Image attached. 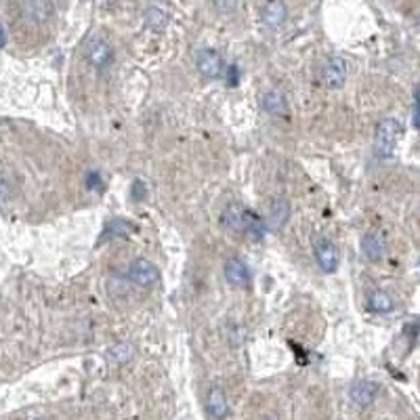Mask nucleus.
<instances>
[{
  "instance_id": "f257e3e1",
  "label": "nucleus",
  "mask_w": 420,
  "mask_h": 420,
  "mask_svg": "<svg viewBox=\"0 0 420 420\" xmlns=\"http://www.w3.org/2000/svg\"><path fill=\"white\" fill-rule=\"evenodd\" d=\"M221 223L225 230L233 231V233H250L257 240H261L267 230V225L255 212L246 210L242 204H230L221 215Z\"/></svg>"
},
{
  "instance_id": "f03ea898",
  "label": "nucleus",
  "mask_w": 420,
  "mask_h": 420,
  "mask_svg": "<svg viewBox=\"0 0 420 420\" xmlns=\"http://www.w3.org/2000/svg\"><path fill=\"white\" fill-rule=\"evenodd\" d=\"M404 128L397 118H382L374 133V152L379 158H389L395 152V145L401 137Z\"/></svg>"
},
{
  "instance_id": "7ed1b4c3",
  "label": "nucleus",
  "mask_w": 420,
  "mask_h": 420,
  "mask_svg": "<svg viewBox=\"0 0 420 420\" xmlns=\"http://www.w3.org/2000/svg\"><path fill=\"white\" fill-rule=\"evenodd\" d=\"M86 59L97 68V70H108L114 63V48L103 36H91L84 44Z\"/></svg>"
},
{
  "instance_id": "20e7f679",
  "label": "nucleus",
  "mask_w": 420,
  "mask_h": 420,
  "mask_svg": "<svg viewBox=\"0 0 420 420\" xmlns=\"http://www.w3.org/2000/svg\"><path fill=\"white\" fill-rule=\"evenodd\" d=\"M313 255L315 263L324 273H334L339 269V248L328 237L313 240Z\"/></svg>"
},
{
  "instance_id": "39448f33",
  "label": "nucleus",
  "mask_w": 420,
  "mask_h": 420,
  "mask_svg": "<svg viewBox=\"0 0 420 420\" xmlns=\"http://www.w3.org/2000/svg\"><path fill=\"white\" fill-rule=\"evenodd\" d=\"M128 277H130L133 284H137L141 288H148V286H152L160 280V271L148 259H135L130 263V269H128Z\"/></svg>"
},
{
  "instance_id": "423d86ee",
  "label": "nucleus",
  "mask_w": 420,
  "mask_h": 420,
  "mask_svg": "<svg viewBox=\"0 0 420 420\" xmlns=\"http://www.w3.org/2000/svg\"><path fill=\"white\" fill-rule=\"evenodd\" d=\"M347 80V61L343 57H330L326 59L322 68V82L326 88H341Z\"/></svg>"
},
{
  "instance_id": "0eeeda50",
  "label": "nucleus",
  "mask_w": 420,
  "mask_h": 420,
  "mask_svg": "<svg viewBox=\"0 0 420 420\" xmlns=\"http://www.w3.org/2000/svg\"><path fill=\"white\" fill-rule=\"evenodd\" d=\"M195 68L202 76L219 78L223 72V59L215 48H200L195 53Z\"/></svg>"
},
{
  "instance_id": "6e6552de",
  "label": "nucleus",
  "mask_w": 420,
  "mask_h": 420,
  "mask_svg": "<svg viewBox=\"0 0 420 420\" xmlns=\"http://www.w3.org/2000/svg\"><path fill=\"white\" fill-rule=\"evenodd\" d=\"M21 9H24L26 19L36 24V26H44L46 21H51V17L55 13L51 0H24Z\"/></svg>"
},
{
  "instance_id": "1a4fd4ad",
  "label": "nucleus",
  "mask_w": 420,
  "mask_h": 420,
  "mask_svg": "<svg viewBox=\"0 0 420 420\" xmlns=\"http://www.w3.org/2000/svg\"><path fill=\"white\" fill-rule=\"evenodd\" d=\"M290 219V204L284 198H273L267 204V217H265V225L267 230L277 231L280 227L286 225V221Z\"/></svg>"
},
{
  "instance_id": "9d476101",
  "label": "nucleus",
  "mask_w": 420,
  "mask_h": 420,
  "mask_svg": "<svg viewBox=\"0 0 420 420\" xmlns=\"http://www.w3.org/2000/svg\"><path fill=\"white\" fill-rule=\"evenodd\" d=\"M206 412L212 420H223L227 419L230 414V404H227V397H225V391L221 386H212L208 393H206Z\"/></svg>"
},
{
  "instance_id": "9b49d317",
  "label": "nucleus",
  "mask_w": 420,
  "mask_h": 420,
  "mask_svg": "<svg viewBox=\"0 0 420 420\" xmlns=\"http://www.w3.org/2000/svg\"><path fill=\"white\" fill-rule=\"evenodd\" d=\"M223 273H225V280L235 288H246L250 284V269L237 257H231L225 261Z\"/></svg>"
},
{
  "instance_id": "f8f14e48",
  "label": "nucleus",
  "mask_w": 420,
  "mask_h": 420,
  "mask_svg": "<svg viewBox=\"0 0 420 420\" xmlns=\"http://www.w3.org/2000/svg\"><path fill=\"white\" fill-rule=\"evenodd\" d=\"M386 250V237L379 230L368 231L362 240V252L368 261H381Z\"/></svg>"
},
{
  "instance_id": "ddd939ff",
  "label": "nucleus",
  "mask_w": 420,
  "mask_h": 420,
  "mask_svg": "<svg viewBox=\"0 0 420 420\" xmlns=\"http://www.w3.org/2000/svg\"><path fill=\"white\" fill-rule=\"evenodd\" d=\"M286 15H288V9L282 0H269L261 11V21L269 30H277L286 21Z\"/></svg>"
},
{
  "instance_id": "4468645a",
  "label": "nucleus",
  "mask_w": 420,
  "mask_h": 420,
  "mask_svg": "<svg viewBox=\"0 0 420 420\" xmlns=\"http://www.w3.org/2000/svg\"><path fill=\"white\" fill-rule=\"evenodd\" d=\"M377 393H379V384L370 381L353 382V386L349 389V397H351V401H353V404H357V406H362V408L370 406V404L374 401Z\"/></svg>"
},
{
  "instance_id": "2eb2a0df",
  "label": "nucleus",
  "mask_w": 420,
  "mask_h": 420,
  "mask_svg": "<svg viewBox=\"0 0 420 420\" xmlns=\"http://www.w3.org/2000/svg\"><path fill=\"white\" fill-rule=\"evenodd\" d=\"M133 231H135V227H133L128 221H124V219H112V221H108V223H106V230L99 233V242H97V246H101V244H106V242H110V240L128 237Z\"/></svg>"
},
{
  "instance_id": "dca6fc26",
  "label": "nucleus",
  "mask_w": 420,
  "mask_h": 420,
  "mask_svg": "<svg viewBox=\"0 0 420 420\" xmlns=\"http://www.w3.org/2000/svg\"><path fill=\"white\" fill-rule=\"evenodd\" d=\"M261 106L269 116H286L288 114V101L280 91H267L261 97Z\"/></svg>"
},
{
  "instance_id": "f3484780",
  "label": "nucleus",
  "mask_w": 420,
  "mask_h": 420,
  "mask_svg": "<svg viewBox=\"0 0 420 420\" xmlns=\"http://www.w3.org/2000/svg\"><path fill=\"white\" fill-rule=\"evenodd\" d=\"M143 21L153 32H164L166 26H168V15L162 9H158V6H150L143 13Z\"/></svg>"
},
{
  "instance_id": "a211bd4d",
  "label": "nucleus",
  "mask_w": 420,
  "mask_h": 420,
  "mask_svg": "<svg viewBox=\"0 0 420 420\" xmlns=\"http://www.w3.org/2000/svg\"><path fill=\"white\" fill-rule=\"evenodd\" d=\"M106 357H108V362H112V364H126V362H130V359L135 357V347L130 343L112 344V347L106 351Z\"/></svg>"
},
{
  "instance_id": "6ab92c4d",
  "label": "nucleus",
  "mask_w": 420,
  "mask_h": 420,
  "mask_svg": "<svg viewBox=\"0 0 420 420\" xmlns=\"http://www.w3.org/2000/svg\"><path fill=\"white\" fill-rule=\"evenodd\" d=\"M368 309L372 311V313H391L395 305H393V299L386 294V292H382V290H372L370 292V297H368Z\"/></svg>"
},
{
  "instance_id": "aec40b11",
  "label": "nucleus",
  "mask_w": 420,
  "mask_h": 420,
  "mask_svg": "<svg viewBox=\"0 0 420 420\" xmlns=\"http://www.w3.org/2000/svg\"><path fill=\"white\" fill-rule=\"evenodd\" d=\"M84 185H86V190L101 191L103 190V179L97 170H88L86 177H84Z\"/></svg>"
},
{
  "instance_id": "412c9836",
  "label": "nucleus",
  "mask_w": 420,
  "mask_h": 420,
  "mask_svg": "<svg viewBox=\"0 0 420 420\" xmlns=\"http://www.w3.org/2000/svg\"><path fill=\"white\" fill-rule=\"evenodd\" d=\"M237 4H240V0H215L217 11H219V13H223V15H230V13H233V11L237 9Z\"/></svg>"
},
{
  "instance_id": "4be33fe9",
  "label": "nucleus",
  "mask_w": 420,
  "mask_h": 420,
  "mask_svg": "<svg viewBox=\"0 0 420 420\" xmlns=\"http://www.w3.org/2000/svg\"><path fill=\"white\" fill-rule=\"evenodd\" d=\"M148 198V185L141 181V179H137L135 183H133V200L135 202H141V200H145Z\"/></svg>"
},
{
  "instance_id": "5701e85b",
  "label": "nucleus",
  "mask_w": 420,
  "mask_h": 420,
  "mask_svg": "<svg viewBox=\"0 0 420 420\" xmlns=\"http://www.w3.org/2000/svg\"><path fill=\"white\" fill-rule=\"evenodd\" d=\"M412 120H414V126L420 128V86L414 93V110H412Z\"/></svg>"
},
{
  "instance_id": "b1692460",
  "label": "nucleus",
  "mask_w": 420,
  "mask_h": 420,
  "mask_svg": "<svg viewBox=\"0 0 420 420\" xmlns=\"http://www.w3.org/2000/svg\"><path fill=\"white\" fill-rule=\"evenodd\" d=\"M0 193H2V202L6 204V202H9V195H11V181H9V175H6V173L2 175V188H0Z\"/></svg>"
},
{
  "instance_id": "393cba45",
  "label": "nucleus",
  "mask_w": 420,
  "mask_h": 420,
  "mask_svg": "<svg viewBox=\"0 0 420 420\" xmlns=\"http://www.w3.org/2000/svg\"><path fill=\"white\" fill-rule=\"evenodd\" d=\"M227 84H230V86H235V84H237V68H235V66H230V68H227Z\"/></svg>"
}]
</instances>
